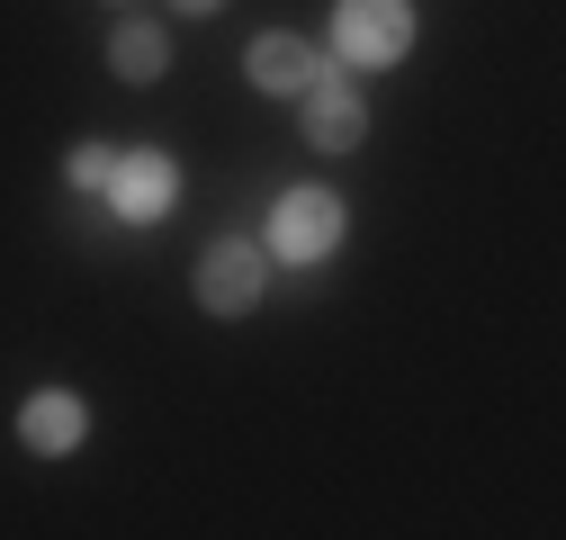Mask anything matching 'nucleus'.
<instances>
[{
  "label": "nucleus",
  "instance_id": "39448f33",
  "mask_svg": "<svg viewBox=\"0 0 566 540\" xmlns=\"http://www.w3.org/2000/svg\"><path fill=\"white\" fill-rule=\"evenodd\" d=\"M324 73H333V63H324V54L306 45V37H289V28L252 45V82H261L270 100H306V91H315Z\"/></svg>",
  "mask_w": 566,
  "mask_h": 540
},
{
  "label": "nucleus",
  "instance_id": "f03ea898",
  "mask_svg": "<svg viewBox=\"0 0 566 540\" xmlns=\"http://www.w3.org/2000/svg\"><path fill=\"white\" fill-rule=\"evenodd\" d=\"M342 243V198L333 189H289L270 208V252L279 261H324Z\"/></svg>",
  "mask_w": 566,
  "mask_h": 540
},
{
  "label": "nucleus",
  "instance_id": "9d476101",
  "mask_svg": "<svg viewBox=\"0 0 566 540\" xmlns=\"http://www.w3.org/2000/svg\"><path fill=\"white\" fill-rule=\"evenodd\" d=\"M171 10H180V19H207V10H226V0H171Z\"/></svg>",
  "mask_w": 566,
  "mask_h": 540
},
{
  "label": "nucleus",
  "instance_id": "20e7f679",
  "mask_svg": "<svg viewBox=\"0 0 566 540\" xmlns=\"http://www.w3.org/2000/svg\"><path fill=\"white\" fill-rule=\"evenodd\" d=\"M108 198H117V217H163L171 198H180V172H171V154H117L108 163Z\"/></svg>",
  "mask_w": 566,
  "mask_h": 540
},
{
  "label": "nucleus",
  "instance_id": "f257e3e1",
  "mask_svg": "<svg viewBox=\"0 0 566 540\" xmlns=\"http://www.w3.org/2000/svg\"><path fill=\"white\" fill-rule=\"evenodd\" d=\"M413 45V10L405 0H342L333 10V54L342 63H396Z\"/></svg>",
  "mask_w": 566,
  "mask_h": 540
},
{
  "label": "nucleus",
  "instance_id": "1a4fd4ad",
  "mask_svg": "<svg viewBox=\"0 0 566 540\" xmlns=\"http://www.w3.org/2000/svg\"><path fill=\"white\" fill-rule=\"evenodd\" d=\"M108 145H73V154H63V180H73V189H108Z\"/></svg>",
  "mask_w": 566,
  "mask_h": 540
},
{
  "label": "nucleus",
  "instance_id": "423d86ee",
  "mask_svg": "<svg viewBox=\"0 0 566 540\" xmlns=\"http://www.w3.org/2000/svg\"><path fill=\"white\" fill-rule=\"evenodd\" d=\"M82 433H91V405H82V396H63V387L28 396V415H19V442H28L36 459H63V450H82Z\"/></svg>",
  "mask_w": 566,
  "mask_h": 540
},
{
  "label": "nucleus",
  "instance_id": "0eeeda50",
  "mask_svg": "<svg viewBox=\"0 0 566 540\" xmlns=\"http://www.w3.org/2000/svg\"><path fill=\"white\" fill-rule=\"evenodd\" d=\"M306 135H315V154H350L369 135V108H360V91H342L333 73L306 91Z\"/></svg>",
  "mask_w": 566,
  "mask_h": 540
},
{
  "label": "nucleus",
  "instance_id": "6e6552de",
  "mask_svg": "<svg viewBox=\"0 0 566 540\" xmlns=\"http://www.w3.org/2000/svg\"><path fill=\"white\" fill-rule=\"evenodd\" d=\"M108 63H117V73H126V82H154V73H163V63H171V37H163L154 19H126V28L108 37Z\"/></svg>",
  "mask_w": 566,
  "mask_h": 540
},
{
  "label": "nucleus",
  "instance_id": "7ed1b4c3",
  "mask_svg": "<svg viewBox=\"0 0 566 540\" xmlns=\"http://www.w3.org/2000/svg\"><path fill=\"white\" fill-rule=\"evenodd\" d=\"M198 307L207 315H252L261 307V252L252 243H217L198 261Z\"/></svg>",
  "mask_w": 566,
  "mask_h": 540
}]
</instances>
